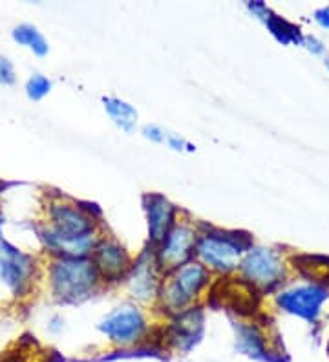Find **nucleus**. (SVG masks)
I'll use <instances>...</instances> for the list:
<instances>
[{
  "label": "nucleus",
  "instance_id": "f257e3e1",
  "mask_svg": "<svg viewBox=\"0 0 329 362\" xmlns=\"http://www.w3.org/2000/svg\"><path fill=\"white\" fill-rule=\"evenodd\" d=\"M50 291L61 304H79L103 282L92 258H53L48 269Z\"/></svg>",
  "mask_w": 329,
  "mask_h": 362
},
{
  "label": "nucleus",
  "instance_id": "f03ea898",
  "mask_svg": "<svg viewBox=\"0 0 329 362\" xmlns=\"http://www.w3.org/2000/svg\"><path fill=\"white\" fill-rule=\"evenodd\" d=\"M250 245L253 243L247 234L205 227V230L197 233L194 257L209 271L229 274L240 269Z\"/></svg>",
  "mask_w": 329,
  "mask_h": 362
},
{
  "label": "nucleus",
  "instance_id": "7ed1b4c3",
  "mask_svg": "<svg viewBox=\"0 0 329 362\" xmlns=\"http://www.w3.org/2000/svg\"><path fill=\"white\" fill-rule=\"evenodd\" d=\"M211 271L197 260H190L163 279L159 300L163 308L171 313L189 310V305L196 300L202 291L209 286Z\"/></svg>",
  "mask_w": 329,
  "mask_h": 362
},
{
  "label": "nucleus",
  "instance_id": "20e7f679",
  "mask_svg": "<svg viewBox=\"0 0 329 362\" xmlns=\"http://www.w3.org/2000/svg\"><path fill=\"white\" fill-rule=\"evenodd\" d=\"M238 271L247 286L263 293L275 291L285 280V262L282 252L265 245H250Z\"/></svg>",
  "mask_w": 329,
  "mask_h": 362
},
{
  "label": "nucleus",
  "instance_id": "39448f33",
  "mask_svg": "<svg viewBox=\"0 0 329 362\" xmlns=\"http://www.w3.org/2000/svg\"><path fill=\"white\" fill-rule=\"evenodd\" d=\"M97 329L110 344L121 349L136 348L149 337V322L143 311L134 304H123L112 310L97 324Z\"/></svg>",
  "mask_w": 329,
  "mask_h": 362
},
{
  "label": "nucleus",
  "instance_id": "423d86ee",
  "mask_svg": "<svg viewBox=\"0 0 329 362\" xmlns=\"http://www.w3.org/2000/svg\"><path fill=\"white\" fill-rule=\"evenodd\" d=\"M329 300V287L322 282H302L277 293V305L284 313L316 324Z\"/></svg>",
  "mask_w": 329,
  "mask_h": 362
},
{
  "label": "nucleus",
  "instance_id": "0eeeda50",
  "mask_svg": "<svg viewBox=\"0 0 329 362\" xmlns=\"http://www.w3.org/2000/svg\"><path fill=\"white\" fill-rule=\"evenodd\" d=\"M48 221L46 226L52 233L64 238H79L97 233V218L93 209L81 205L71 199H52L46 209Z\"/></svg>",
  "mask_w": 329,
  "mask_h": 362
},
{
  "label": "nucleus",
  "instance_id": "6e6552de",
  "mask_svg": "<svg viewBox=\"0 0 329 362\" xmlns=\"http://www.w3.org/2000/svg\"><path fill=\"white\" fill-rule=\"evenodd\" d=\"M37 274L35 258L15 247L8 240H0V282L15 296H24L33 286Z\"/></svg>",
  "mask_w": 329,
  "mask_h": 362
},
{
  "label": "nucleus",
  "instance_id": "1a4fd4ad",
  "mask_svg": "<svg viewBox=\"0 0 329 362\" xmlns=\"http://www.w3.org/2000/svg\"><path fill=\"white\" fill-rule=\"evenodd\" d=\"M196 240L197 230L190 223L175 221V226L168 230L165 240L159 243L158 247L154 249L165 274L192 260L194 249H196Z\"/></svg>",
  "mask_w": 329,
  "mask_h": 362
},
{
  "label": "nucleus",
  "instance_id": "9d476101",
  "mask_svg": "<svg viewBox=\"0 0 329 362\" xmlns=\"http://www.w3.org/2000/svg\"><path fill=\"white\" fill-rule=\"evenodd\" d=\"M205 332V315L200 308L175 313L163 333V342L180 355L190 354L202 340Z\"/></svg>",
  "mask_w": 329,
  "mask_h": 362
},
{
  "label": "nucleus",
  "instance_id": "9b49d317",
  "mask_svg": "<svg viewBox=\"0 0 329 362\" xmlns=\"http://www.w3.org/2000/svg\"><path fill=\"white\" fill-rule=\"evenodd\" d=\"M127 282L132 296L139 302H152L159 298L163 286V269L154 249L143 252L132 264L127 274Z\"/></svg>",
  "mask_w": 329,
  "mask_h": 362
},
{
  "label": "nucleus",
  "instance_id": "f8f14e48",
  "mask_svg": "<svg viewBox=\"0 0 329 362\" xmlns=\"http://www.w3.org/2000/svg\"><path fill=\"white\" fill-rule=\"evenodd\" d=\"M90 258L101 274L103 282H117L121 279H127L132 267L127 249L117 240L108 238V236L99 238Z\"/></svg>",
  "mask_w": 329,
  "mask_h": 362
},
{
  "label": "nucleus",
  "instance_id": "ddd939ff",
  "mask_svg": "<svg viewBox=\"0 0 329 362\" xmlns=\"http://www.w3.org/2000/svg\"><path fill=\"white\" fill-rule=\"evenodd\" d=\"M146 212V223H149V240L152 249H156L165 240L168 230L178 221V209L161 194H146L143 198Z\"/></svg>",
  "mask_w": 329,
  "mask_h": 362
},
{
  "label": "nucleus",
  "instance_id": "4468645a",
  "mask_svg": "<svg viewBox=\"0 0 329 362\" xmlns=\"http://www.w3.org/2000/svg\"><path fill=\"white\" fill-rule=\"evenodd\" d=\"M234 346L240 355L253 361H272L277 349L272 348L267 332L256 322L234 324Z\"/></svg>",
  "mask_w": 329,
  "mask_h": 362
},
{
  "label": "nucleus",
  "instance_id": "2eb2a0df",
  "mask_svg": "<svg viewBox=\"0 0 329 362\" xmlns=\"http://www.w3.org/2000/svg\"><path fill=\"white\" fill-rule=\"evenodd\" d=\"M247 9L250 11V15H255V18H258L263 26L271 31V35L277 40H280L282 45H299L302 42V33L296 26L289 24L287 21H284L282 17L275 15L267 6L263 2H247Z\"/></svg>",
  "mask_w": 329,
  "mask_h": 362
},
{
  "label": "nucleus",
  "instance_id": "dca6fc26",
  "mask_svg": "<svg viewBox=\"0 0 329 362\" xmlns=\"http://www.w3.org/2000/svg\"><path fill=\"white\" fill-rule=\"evenodd\" d=\"M101 103L110 121L119 130H123L125 134L136 132L137 123H139V112L136 110V106H132L130 103L123 101V99L114 98V95H105Z\"/></svg>",
  "mask_w": 329,
  "mask_h": 362
},
{
  "label": "nucleus",
  "instance_id": "f3484780",
  "mask_svg": "<svg viewBox=\"0 0 329 362\" xmlns=\"http://www.w3.org/2000/svg\"><path fill=\"white\" fill-rule=\"evenodd\" d=\"M11 37L22 48H28L37 57H46L50 53V45L46 37L33 24H18L11 31Z\"/></svg>",
  "mask_w": 329,
  "mask_h": 362
},
{
  "label": "nucleus",
  "instance_id": "a211bd4d",
  "mask_svg": "<svg viewBox=\"0 0 329 362\" xmlns=\"http://www.w3.org/2000/svg\"><path fill=\"white\" fill-rule=\"evenodd\" d=\"M53 83L52 79H48L42 74H33L30 79L26 81V95L31 99V101H40L52 92Z\"/></svg>",
  "mask_w": 329,
  "mask_h": 362
},
{
  "label": "nucleus",
  "instance_id": "6ab92c4d",
  "mask_svg": "<svg viewBox=\"0 0 329 362\" xmlns=\"http://www.w3.org/2000/svg\"><path fill=\"white\" fill-rule=\"evenodd\" d=\"M0 362H48V357L30 346V348H18L15 351H9L8 355L0 358Z\"/></svg>",
  "mask_w": 329,
  "mask_h": 362
},
{
  "label": "nucleus",
  "instance_id": "aec40b11",
  "mask_svg": "<svg viewBox=\"0 0 329 362\" xmlns=\"http://www.w3.org/2000/svg\"><path fill=\"white\" fill-rule=\"evenodd\" d=\"M15 81H17V76H15L13 62L4 55H0V86H11Z\"/></svg>",
  "mask_w": 329,
  "mask_h": 362
},
{
  "label": "nucleus",
  "instance_id": "412c9836",
  "mask_svg": "<svg viewBox=\"0 0 329 362\" xmlns=\"http://www.w3.org/2000/svg\"><path fill=\"white\" fill-rule=\"evenodd\" d=\"M300 46H304L311 55H324L325 53L324 42L321 39H316L315 35H304Z\"/></svg>",
  "mask_w": 329,
  "mask_h": 362
},
{
  "label": "nucleus",
  "instance_id": "4be33fe9",
  "mask_svg": "<svg viewBox=\"0 0 329 362\" xmlns=\"http://www.w3.org/2000/svg\"><path fill=\"white\" fill-rule=\"evenodd\" d=\"M167 136L168 134L161 127H158V124H146L145 129H143V137L152 143H165L167 141Z\"/></svg>",
  "mask_w": 329,
  "mask_h": 362
},
{
  "label": "nucleus",
  "instance_id": "5701e85b",
  "mask_svg": "<svg viewBox=\"0 0 329 362\" xmlns=\"http://www.w3.org/2000/svg\"><path fill=\"white\" fill-rule=\"evenodd\" d=\"M165 143H167L172 151H175V152H192L194 151V146L190 145V143L187 141L185 137L178 136V134H168L167 141Z\"/></svg>",
  "mask_w": 329,
  "mask_h": 362
},
{
  "label": "nucleus",
  "instance_id": "b1692460",
  "mask_svg": "<svg viewBox=\"0 0 329 362\" xmlns=\"http://www.w3.org/2000/svg\"><path fill=\"white\" fill-rule=\"evenodd\" d=\"M315 23L322 28V30L329 31V6H324V8H318L313 15Z\"/></svg>",
  "mask_w": 329,
  "mask_h": 362
},
{
  "label": "nucleus",
  "instance_id": "393cba45",
  "mask_svg": "<svg viewBox=\"0 0 329 362\" xmlns=\"http://www.w3.org/2000/svg\"><path fill=\"white\" fill-rule=\"evenodd\" d=\"M2 226H4V216H2V212H0V240L4 238V234H2Z\"/></svg>",
  "mask_w": 329,
  "mask_h": 362
},
{
  "label": "nucleus",
  "instance_id": "a878e982",
  "mask_svg": "<svg viewBox=\"0 0 329 362\" xmlns=\"http://www.w3.org/2000/svg\"><path fill=\"white\" fill-rule=\"evenodd\" d=\"M324 64H325V68H328V70H329V57H325V61H324Z\"/></svg>",
  "mask_w": 329,
  "mask_h": 362
}]
</instances>
